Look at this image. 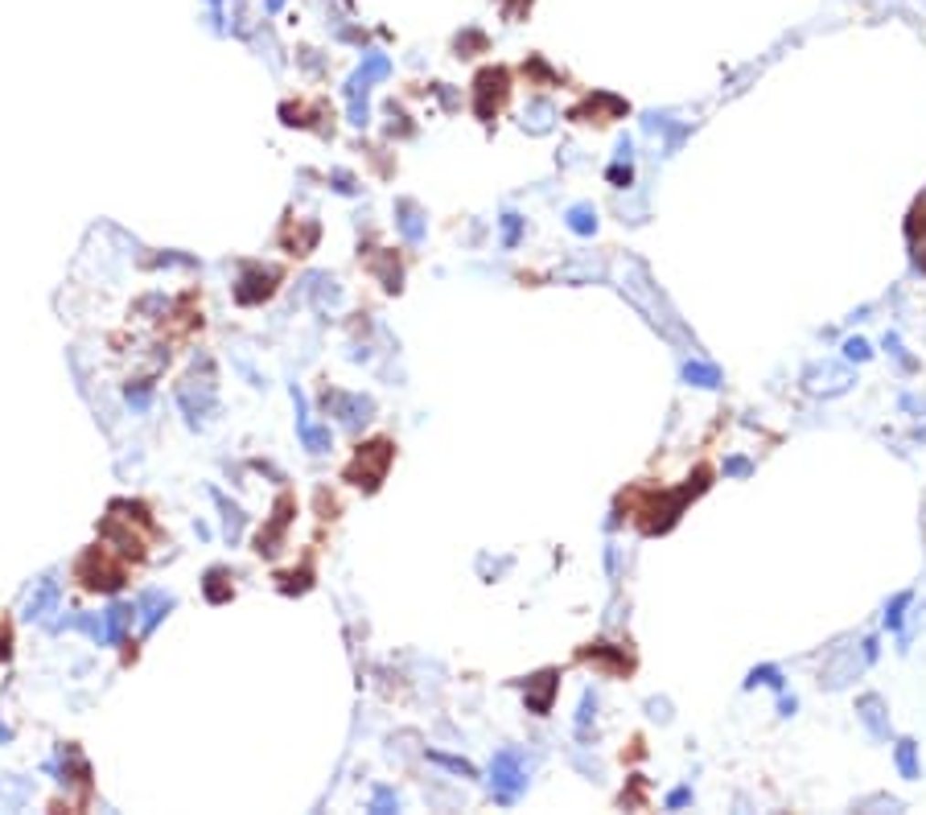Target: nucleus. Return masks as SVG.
Wrapping results in <instances>:
<instances>
[{
  "label": "nucleus",
  "instance_id": "a211bd4d",
  "mask_svg": "<svg viewBox=\"0 0 926 815\" xmlns=\"http://www.w3.org/2000/svg\"><path fill=\"white\" fill-rule=\"evenodd\" d=\"M914 222H922V231H926V210H918ZM922 252H926V243H922ZM922 252H918V255H922ZM918 263H926V260H918Z\"/></svg>",
  "mask_w": 926,
  "mask_h": 815
},
{
  "label": "nucleus",
  "instance_id": "ddd939ff",
  "mask_svg": "<svg viewBox=\"0 0 926 815\" xmlns=\"http://www.w3.org/2000/svg\"><path fill=\"white\" fill-rule=\"evenodd\" d=\"M141 609H144V622L153 626V622H157V617L169 609V597H161V593H149V597L141 601Z\"/></svg>",
  "mask_w": 926,
  "mask_h": 815
},
{
  "label": "nucleus",
  "instance_id": "39448f33",
  "mask_svg": "<svg viewBox=\"0 0 926 815\" xmlns=\"http://www.w3.org/2000/svg\"><path fill=\"white\" fill-rule=\"evenodd\" d=\"M490 778H495V790L503 799H515L523 787H527V770H523V757L515 754V749H503V754L495 757V770H490Z\"/></svg>",
  "mask_w": 926,
  "mask_h": 815
},
{
  "label": "nucleus",
  "instance_id": "6e6552de",
  "mask_svg": "<svg viewBox=\"0 0 926 815\" xmlns=\"http://www.w3.org/2000/svg\"><path fill=\"white\" fill-rule=\"evenodd\" d=\"M684 375L692 379L696 387H717V383H720V370H717V367H708V362H687Z\"/></svg>",
  "mask_w": 926,
  "mask_h": 815
},
{
  "label": "nucleus",
  "instance_id": "7ed1b4c3",
  "mask_svg": "<svg viewBox=\"0 0 926 815\" xmlns=\"http://www.w3.org/2000/svg\"><path fill=\"white\" fill-rule=\"evenodd\" d=\"M506 87H511V74L503 66H486L474 79V115L478 120H495V112L506 103Z\"/></svg>",
  "mask_w": 926,
  "mask_h": 815
},
{
  "label": "nucleus",
  "instance_id": "dca6fc26",
  "mask_svg": "<svg viewBox=\"0 0 926 815\" xmlns=\"http://www.w3.org/2000/svg\"><path fill=\"white\" fill-rule=\"evenodd\" d=\"M865 354H868V346H865V342H857V338H852V342H848V359H865Z\"/></svg>",
  "mask_w": 926,
  "mask_h": 815
},
{
  "label": "nucleus",
  "instance_id": "9d476101",
  "mask_svg": "<svg viewBox=\"0 0 926 815\" xmlns=\"http://www.w3.org/2000/svg\"><path fill=\"white\" fill-rule=\"evenodd\" d=\"M260 276H264V272H260ZM268 280H276V272H268V276H264V288H239V293H235V296H239L243 305H256L260 296H268V293H272V284H268ZM243 284H256V272H248V276H243Z\"/></svg>",
  "mask_w": 926,
  "mask_h": 815
},
{
  "label": "nucleus",
  "instance_id": "f03ea898",
  "mask_svg": "<svg viewBox=\"0 0 926 815\" xmlns=\"http://www.w3.org/2000/svg\"><path fill=\"white\" fill-rule=\"evenodd\" d=\"M396 457V445L391 441H371L355 453V461L346 466V482L363 486V490H379V482L388 477V466Z\"/></svg>",
  "mask_w": 926,
  "mask_h": 815
},
{
  "label": "nucleus",
  "instance_id": "4468645a",
  "mask_svg": "<svg viewBox=\"0 0 926 815\" xmlns=\"http://www.w3.org/2000/svg\"><path fill=\"white\" fill-rule=\"evenodd\" d=\"M898 762H901V770H906V774H914V745H910V741H901Z\"/></svg>",
  "mask_w": 926,
  "mask_h": 815
},
{
  "label": "nucleus",
  "instance_id": "1a4fd4ad",
  "mask_svg": "<svg viewBox=\"0 0 926 815\" xmlns=\"http://www.w3.org/2000/svg\"><path fill=\"white\" fill-rule=\"evenodd\" d=\"M54 601H59V584H54V581H46L42 589L34 593V601H29V617H46V609H50Z\"/></svg>",
  "mask_w": 926,
  "mask_h": 815
},
{
  "label": "nucleus",
  "instance_id": "f8f14e48",
  "mask_svg": "<svg viewBox=\"0 0 926 815\" xmlns=\"http://www.w3.org/2000/svg\"><path fill=\"white\" fill-rule=\"evenodd\" d=\"M593 210H589V206H572L569 210V227L577 231V235H589V231H593Z\"/></svg>",
  "mask_w": 926,
  "mask_h": 815
},
{
  "label": "nucleus",
  "instance_id": "9b49d317",
  "mask_svg": "<svg viewBox=\"0 0 926 815\" xmlns=\"http://www.w3.org/2000/svg\"><path fill=\"white\" fill-rule=\"evenodd\" d=\"M399 231H404V235L412 239V243L424 235V222H420V214H416V206H412V202L399 206Z\"/></svg>",
  "mask_w": 926,
  "mask_h": 815
},
{
  "label": "nucleus",
  "instance_id": "20e7f679",
  "mask_svg": "<svg viewBox=\"0 0 926 815\" xmlns=\"http://www.w3.org/2000/svg\"><path fill=\"white\" fill-rule=\"evenodd\" d=\"M79 581H83L87 589H116V584H124V564H116V560H112V548L103 543V548H91L79 560Z\"/></svg>",
  "mask_w": 926,
  "mask_h": 815
},
{
  "label": "nucleus",
  "instance_id": "423d86ee",
  "mask_svg": "<svg viewBox=\"0 0 926 815\" xmlns=\"http://www.w3.org/2000/svg\"><path fill=\"white\" fill-rule=\"evenodd\" d=\"M527 683L536 688L531 708H536V713H548V708H552V692H556V671H539L536 680H527Z\"/></svg>",
  "mask_w": 926,
  "mask_h": 815
},
{
  "label": "nucleus",
  "instance_id": "2eb2a0df",
  "mask_svg": "<svg viewBox=\"0 0 926 815\" xmlns=\"http://www.w3.org/2000/svg\"><path fill=\"white\" fill-rule=\"evenodd\" d=\"M375 811H396V795H391V790H379V795H375Z\"/></svg>",
  "mask_w": 926,
  "mask_h": 815
},
{
  "label": "nucleus",
  "instance_id": "f3484780",
  "mask_svg": "<svg viewBox=\"0 0 926 815\" xmlns=\"http://www.w3.org/2000/svg\"><path fill=\"white\" fill-rule=\"evenodd\" d=\"M515 235H519V219H515V214H506V243H515Z\"/></svg>",
  "mask_w": 926,
  "mask_h": 815
},
{
  "label": "nucleus",
  "instance_id": "0eeeda50",
  "mask_svg": "<svg viewBox=\"0 0 926 815\" xmlns=\"http://www.w3.org/2000/svg\"><path fill=\"white\" fill-rule=\"evenodd\" d=\"M383 74H388V58H371V62H367V70H358L355 74V82H350V95H367V82L371 79H383Z\"/></svg>",
  "mask_w": 926,
  "mask_h": 815
},
{
  "label": "nucleus",
  "instance_id": "f257e3e1",
  "mask_svg": "<svg viewBox=\"0 0 926 815\" xmlns=\"http://www.w3.org/2000/svg\"><path fill=\"white\" fill-rule=\"evenodd\" d=\"M704 477H708V469H700V474H696V482H687V486H679L676 494H663V499H651L643 507V519H638V527H643V531H667L671 523H676V515L679 510H684V502L687 499H696V494L704 490Z\"/></svg>",
  "mask_w": 926,
  "mask_h": 815
}]
</instances>
